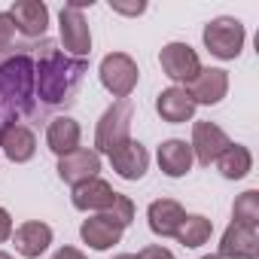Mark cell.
I'll return each instance as SVG.
<instances>
[{
  "label": "cell",
  "mask_w": 259,
  "mask_h": 259,
  "mask_svg": "<svg viewBox=\"0 0 259 259\" xmlns=\"http://www.w3.org/2000/svg\"><path fill=\"white\" fill-rule=\"evenodd\" d=\"M34 95H37V104H46V107H58V104H67L85 70H89V61L85 58H70L64 49H58L52 40H43V49L34 46Z\"/></svg>",
  "instance_id": "obj_1"
},
{
  "label": "cell",
  "mask_w": 259,
  "mask_h": 259,
  "mask_svg": "<svg viewBox=\"0 0 259 259\" xmlns=\"http://www.w3.org/2000/svg\"><path fill=\"white\" fill-rule=\"evenodd\" d=\"M34 46L0 52V128L16 125L37 110L34 95Z\"/></svg>",
  "instance_id": "obj_2"
},
{
  "label": "cell",
  "mask_w": 259,
  "mask_h": 259,
  "mask_svg": "<svg viewBox=\"0 0 259 259\" xmlns=\"http://www.w3.org/2000/svg\"><path fill=\"white\" fill-rule=\"evenodd\" d=\"M132 119H135V104L132 101H116L104 110L95 128V153H113L125 141H132Z\"/></svg>",
  "instance_id": "obj_3"
},
{
  "label": "cell",
  "mask_w": 259,
  "mask_h": 259,
  "mask_svg": "<svg viewBox=\"0 0 259 259\" xmlns=\"http://www.w3.org/2000/svg\"><path fill=\"white\" fill-rule=\"evenodd\" d=\"M204 49L213 55V58H223V61H235L247 43V31L238 19L232 16H217L204 25Z\"/></svg>",
  "instance_id": "obj_4"
},
{
  "label": "cell",
  "mask_w": 259,
  "mask_h": 259,
  "mask_svg": "<svg viewBox=\"0 0 259 259\" xmlns=\"http://www.w3.org/2000/svg\"><path fill=\"white\" fill-rule=\"evenodd\" d=\"M98 76H101V85H104L113 98L128 101V95L138 89L141 70H138V61L128 55V52H110V55L101 58Z\"/></svg>",
  "instance_id": "obj_5"
},
{
  "label": "cell",
  "mask_w": 259,
  "mask_h": 259,
  "mask_svg": "<svg viewBox=\"0 0 259 259\" xmlns=\"http://www.w3.org/2000/svg\"><path fill=\"white\" fill-rule=\"evenodd\" d=\"M159 64H162V73L171 79V82H192L201 70V58L198 52L189 46V43H165L162 52H159Z\"/></svg>",
  "instance_id": "obj_6"
},
{
  "label": "cell",
  "mask_w": 259,
  "mask_h": 259,
  "mask_svg": "<svg viewBox=\"0 0 259 259\" xmlns=\"http://www.w3.org/2000/svg\"><path fill=\"white\" fill-rule=\"evenodd\" d=\"M58 31H61V43H64V52L70 58H89L92 52V31H89V22L79 10L73 7H61L58 13Z\"/></svg>",
  "instance_id": "obj_7"
},
{
  "label": "cell",
  "mask_w": 259,
  "mask_h": 259,
  "mask_svg": "<svg viewBox=\"0 0 259 259\" xmlns=\"http://www.w3.org/2000/svg\"><path fill=\"white\" fill-rule=\"evenodd\" d=\"M229 144H232L229 135L217 122H195L192 125V144L189 147H192V156H195L198 165H204V168L217 165V159L223 156V150Z\"/></svg>",
  "instance_id": "obj_8"
},
{
  "label": "cell",
  "mask_w": 259,
  "mask_h": 259,
  "mask_svg": "<svg viewBox=\"0 0 259 259\" xmlns=\"http://www.w3.org/2000/svg\"><path fill=\"white\" fill-rule=\"evenodd\" d=\"M183 89L189 92V98L195 101V107L198 104L201 107H213V104H220L229 95V73L223 67H201L198 76L189 85H183Z\"/></svg>",
  "instance_id": "obj_9"
},
{
  "label": "cell",
  "mask_w": 259,
  "mask_h": 259,
  "mask_svg": "<svg viewBox=\"0 0 259 259\" xmlns=\"http://www.w3.org/2000/svg\"><path fill=\"white\" fill-rule=\"evenodd\" d=\"M110 165L122 180H141L150 168V153L141 141L132 138V141H125L122 147H116L110 153Z\"/></svg>",
  "instance_id": "obj_10"
},
{
  "label": "cell",
  "mask_w": 259,
  "mask_h": 259,
  "mask_svg": "<svg viewBox=\"0 0 259 259\" xmlns=\"http://www.w3.org/2000/svg\"><path fill=\"white\" fill-rule=\"evenodd\" d=\"M98 171H101V156L95 150H85V147H79V150H73V153L58 159V177L64 183H70V186L95 180Z\"/></svg>",
  "instance_id": "obj_11"
},
{
  "label": "cell",
  "mask_w": 259,
  "mask_h": 259,
  "mask_svg": "<svg viewBox=\"0 0 259 259\" xmlns=\"http://www.w3.org/2000/svg\"><path fill=\"white\" fill-rule=\"evenodd\" d=\"M220 259H259V232L229 223V229L220 238Z\"/></svg>",
  "instance_id": "obj_12"
},
{
  "label": "cell",
  "mask_w": 259,
  "mask_h": 259,
  "mask_svg": "<svg viewBox=\"0 0 259 259\" xmlns=\"http://www.w3.org/2000/svg\"><path fill=\"white\" fill-rule=\"evenodd\" d=\"M122 232H125V226H119L110 213H95V217L82 220V226H79V238L92 250H110L113 244L122 241Z\"/></svg>",
  "instance_id": "obj_13"
},
{
  "label": "cell",
  "mask_w": 259,
  "mask_h": 259,
  "mask_svg": "<svg viewBox=\"0 0 259 259\" xmlns=\"http://www.w3.org/2000/svg\"><path fill=\"white\" fill-rule=\"evenodd\" d=\"M0 150H4V156L16 165L22 162H31L34 153H37V135L31 132L28 125L16 122V125H4L0 128Z\"/></svg>",
  "instance_id": "obj_14"
},
{
  "label": "cell",
  "mask_w": 259,
  "mask_h": 259,
  "mask_svg": "<svg viewBox=\"0 0 259 259\" xmlns=\"http://www.w3.org/2000/svg\"><path fill=\"white\" fill-rule=\"evenodd\" d=\"M70 201H73L76 210H85V213H89V210H92V213H104V210L113 207V201H116V189H113L107 180L95 177V180H85V183L73 186Z\"/></svg>",
  "instance_id": "obj_15"
},
{
  "label": "cell",
  "mask_w": 259,
  "mask_h": 259,
  "mask_svg": "<svg viewBox=\"0 0 259 259\" xmlns=\"http://www.w3.org/2000/svg\"><path fill=\"white\" fill-rule=\"evenodd\" d=\"M13 22H16V31L25 34V37H43L46 28H49V7L43 0H19L10 10Z\"/></svg>",
  "instance_id": "obj_16"
},
{
  "label": "cell",
  "mask_w": 259,
  "mask_h": 259,
  "mask_svg": "<svg viewBox=\"0 0 259 259\" xmlns=\"http://www.w3.org/2000/svg\"><path fill=\"white\" fill-rule=\"evenodd\" d=\"M13 244L25 259H40L52 244V229L40 220H28L19 229H13Z\"/></svg>",
  "instance_id": "obj_17"
},
{
  "label": "cell",
  "mask_w": 259,
  "mask_h": 259,
  "mask_svg": "<svg viewBox=\"0 0 259 259\" xmlns=\"http://www.w3.org/2000/svg\"><path fill=\"white\" fill-rule=\"evenodd\" d=\"M186 210L180 207V201L174 198H156L150 207H147V223H150V232L159 235V238H174L180 223H183Z\"/></svg>",
  "instance_id": "obj_18"
},
{
  "label": "cell",
  "mask_w": 259,
  "mask_h": 259,
  "mask_svg": "<svg viewBox=\"0 0 259 259\" xmlns=\"http://www.w3.org/2000/svg\"><path fill=\"white\" fill-rule=\"evenodd\" d=\"M156 110L165 122L171 125H180V122H189L195 116V101L189 98V92L183 85H171V89H162L159 98H156Z\"/></svg>",
  "instance_id": "obj_19"
},
{
  "label": "cell",
  "mask_w": 259,
  "mask_h": 259,
  "mask_svg": "<svg viewBox=\"0 0 259 259\" xmlns=\"http://www.w3.org/2000/svg\"><path fill=\"white\" fill-rule=\"evenodd\" d=\"M156 159H159V168H162L165 177H186V174L192 171V162H195L192 147H189L186 141H180V138L162 141Z\"/></svg>",
  "instance_id": "obj_20"
},
{
  "label": "cell",
  "mask_w": 259,
  "mask_h": 259,
  "mask_svg": "<svg viewBox=\"0 0 259 259\" xmlns=\"http://www.w3.org/2000/svg\"><path fill=\"white\" fill-rule=\"evenodd\" d=\"M79 138H82L79 122L70 119V116H55L49 122V128H46V147L58 159L67 156V153H73V150H79Z\"/></svg>",
  "instance_id": "obj_21"
},
{
  "label": "cell",
  "mask_w": 259,
  "mask_h": 259,
  "mask_svg": "<svg viewBox=\"0 0 259 259\" xmlns=\"http://www.w3.org/2000/svg\"><path fill=\"white\" fill-rule=\"evenodd\" d=\"M217 168L226 180H244L253 171V153L244 144H229L223 150V156L217 159Z\"/></svg>",
  "instance_id": "obj_22"
},
{
  "label": "cell",
  "mask_w": 259,
  "mask_h": 259,
  "mask_svg": "<svg viewBox=\"0 0 259 259\" xmlns=\"http://www.w3.org/2000/svg\"><path fill=\"white\" fill-rule=\"evenodd\" d=\"M210 235H213V223H210L207 217H201V213H186L174 238H177L183 247H201V244L210 241Z\"/></svg>",
  "instance_id": "obj_23"
},
{
  "label": "cell",
  "mask_w": 259,
  "mask_h": 259,
  "mask_svg": "<svg viewBox=\"0 0 259 259\" xmlns=\"http://www.w3.org/2000/svg\"><path fill=\"white\" fill-rule=\"evenodd\" d=\"M232 223L247 226V229H259V192H256V189H247V192H241V195L235 198Z\"/></svg>",
  "instance_id": "obj_24"
},
{
  "label": "cell",
  "mask_w": 259,
  "mask_h": 259,
  "mask_svg": "<svg viewBox=\"0 0 259 259\" xmlns=\"http://www.w3.org/2000/svg\"><path fill=\"white\" fill-rule=\"evenodd\" d=\"M13 37H16V22L10 13H0V52H7L13 46Z\"/></svg>",
  "instance_id": "obj_25"
},
{
  "label": "cell",
  "mask_w": 259,
  "mask_h": 259,
  "mask_svg": "<svg viewBox=\"0 0 259 259\" xmlns=\"http://www.w3.org/2000/svg\"><path fill=\"white\" fill-rule=\"evenodd\" d=\"M135 259H174V253H171L168 247H162V244H150V247H144Z\"/></svg>",
  "instance_id": "obj_26"
},
{
  "label": "cell",
  "mask_w": 259,
  "mask_h": 259,
  "mask_svg": "<svg viewBox=\"0 0 259 259\" xmlns=\"http://www.w3.org/2000/svg\"><path fill=\"white\" fill-rule=\"evenodd\" d=\"M13 238V217L7 207H0V244Z\"/></svg>",
  "instance_id": "obj_27"
},
{
  "label": "cell",
  "mask_w": 259,
  "mask_h": 259,
  "mask_svg": "<svg viewBox=\"0 0 259 259\" xmlns=\"http://www.w3.org/2000/svg\"><path fill=\"white\" fill-rule=\"evenodd\" d=\"M113 13H122V16H141L147 10V4H132V7H125V4H110Z\"/></svg>",
  "instance_id": "obj_28"
},
{
  "label": "cell",
  "mask_w": 259,
  "mask_h": 259,
  "mask_svg": "<svg viewBox=\"0 0 259 259\" xmlns=\"http://www.w3.org/2000/svg\"><path fill=\"white\" fill-rule=\"evenodd\" d=\"M52 259H89V256L82 250H76V247H61V250H55Z\"/></svg>",
  "instance_id": "obj_29"
},
{
  "label": "cell",
  "mask_w": 259,
  "mask_h": 259,
  "mask_svg": "<svg viewBox=\"0 0 259 259\" xmlns=\"http://www.w3.org/2000/svg\"><path fill=\"white\" fill-rule=\"evenodd\" d=\"M113 259H135L132 253H122V256H113Z\"/></svg>",
  "instance_id": "obj_30"
},
{
  "label": "cell",
  "mask_w": 259,
  "mask_h": 259,
  "mask_svg": "<svg viewBox=\"0 0 259 259\" xmlns=\"http://www.w3.org/2000/svg\"><path fill=\"white\" fill-rule=\"evenodd\" d=\"M0 259H16V256H10V253H4V250H0Z\"/></svg>",
  "instance_id": "obj_31"
},
{
  "label": "cell",
  "mask_w": 259,
  "mask_h": 259,
  "mask_svg": "<svg viewBox=\"0 0 259 259\" xmlns=\"http://www.w3.org/2000/svg\"><path fill=\"white\" fill-rule=\"evenodd\" d=\"M201 259H220V256H217V253H210V256H201Z\"/></svg>",
  "instance_id": "obj_32"
}]
</instances>
